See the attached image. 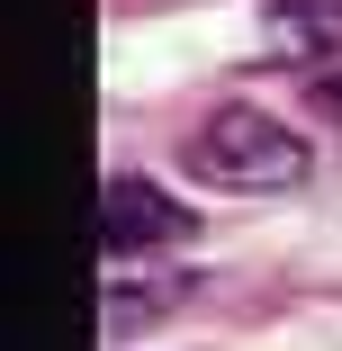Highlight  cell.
<instances>
[{
    "label": "cell",
    "instance_id": "1",
    "mask_svg": "<svg viewBox=\"0 0 342 351\" xmlns=\"http://www.w3.org/2000/svg\"><path fill=\"white\" fill-rule=\"evenodd\" d=\"M189 171L217 180V189H297L306 180V135H289L252 99H225L208 126L189 135Z\"/></svg>",
    "mask_w": 342,
    "mask_h": 351
},
{
    "label": "cell",
    "instance_id": "2",
    "mask_svg": "<svg viewBox=\"0 0 342 351\" xmlns=\"http://www.w3.org/2000/svg\"><path fill=\"white\" fill-rule=\"evenodd\" d=\"M189 234V217L145 180V171H126V180H108V198H99V243H108V261H126V252H162V243H180Z\"/></svg>",
    "mask_w": 342,
    "mask_h": 351
},
{
    "label": "cell",
    "instance_id": "3",
    "mask_svg": "<svg viewBox=\"0 0 342 351\" xmlns=\"http://www.w3.org/2000/svg\"><path fill=\"white\" fill-rule=\"evenodd\" d=\"M270 27H280V36H270L280 54H297V45H333V36H342V0H280V19H270Z\"/></svg>",
    "mask_w": 342,
    "mask_h": 351
},
{
    "label": "cell",
    "instance_id": "4",
    "mask_svg": "<svg viewBox=\"0 0 342 351\" xmlns=\"http://www.w3.org/2000/svg\"><path fill=\"white\" fill-rule=\"evenodd\" d=\"M324 99H333V117H342V82H333V90H324Z\"/></svg>",
    "mask_w": 342,
    "mask_h": 351
}]
</instances>
